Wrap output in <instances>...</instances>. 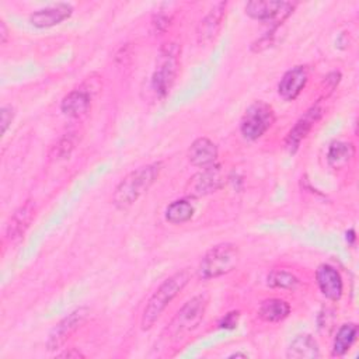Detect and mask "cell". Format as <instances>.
Wrapping results in <instances>:
<instances>
[{
	"mask_svg": "<svg viewBox=\"0 0 359 359\" xmlns=\"http://www.w3.org/2000/svg\"><path fill=\"white\" fill-rule=\"evenodd\" d=\"M160 161L142 165L121 180L112 194V203L119 210L129 209L156 182L161 172Z\"/></svg>",
	"mask_w": 359,
	"mask_h": 359,
	"instance_id": "obj_1",
	"label": "cell"
},
{
	"mask_svg": "<svg viewBox=\"0 0 359 359\" xmlns=\"http://www.w3.org/2000/svg\"><path fill=\"white\" fill-rule=\"evenodd\" d=\"M191 273L188 269H181L168 276L163 283L156 289V292L147 300L140 320V328L149 331L156 321L160 318L165 307L178 296V293L188 285Z\"/></svg>",
	"mask_w": 359,
	"mask_h": 359,
	"instance_id": "obj_2",
	"label": "cell"
},
{
	"mask_svg": "<svg viewBox=\"0 0 359 359\" xmlns=\"http://www.w3.org/2000/svg\"><path fill=\"white\" fill-rule=\"evenodd\" d=\"M181 48L175 42H167L160 48L150 86L158 98H165L172 88L180 70Z\"/></svg>",
	"mask_w": 359,
	"mask_h": 359,
	"instance_id": "obj_3",
	"label": "cell"
},
{
	"mask_svg": "<svg viewBox=\"0 0 359 359\" xmlns=\"http://www.w3.org/2000/svg\"><path fill=\"white\" fill-rule=\"evenodd\" d=\"M240 262V250L236 244L220 243L206 251L201 259L198 273L202 279H215L230 273Z\"/></svg>",
	"mask_w": 359,
	"mask_h": 359,
	"instance_id": "obj_4",
	"label": "cell"
},
{
	"mask_svg": "<svg viewBox=\"0 0 359 359\" xmlns=\"http://www.w3.org/2000/svg\"><path fill=\"white\" fill-rule=\"evenodd\" d=\"M208 303L209 296L206 293L196 294L185 302L165 328V337L171 341H177L182 335L194 331L202 321L208 309Z\"/></svg>",
	"mask_w": 359,
	"mask_h": 359,
	"instance_id": "obj_5",
	"label": "cell"
},
{
	"mask_svg": "<svg viewBox=\"0 0 359 359\" xmlns=\"http://www.w3.org/2000/svg\"><path fill=\"white\" fill-rule=\"evenodd\" d=\"M275 114L265 101H254L244 111L240 121V132L247 140H257L262 137L273 125Z\"/></svg>",
	"mask_w": 359,
	"mask_h": 359,
	"instance_id": "obj_6",
	"label": "cell"
},
{
	"mask_svg": "<svg viewBox=\"0 0 359 359\" xmlns=\"http://www.w3.org/2000/svg\"><path fill=\"white\" fill-rule=\"evenodd\" d=\"M294 7L296 3L292 1L254 0L245 4V13L254 20L271 24L272 31H276V28L293 13Z\"/></svg>",
	"mask_w": 359,
	"mask_h": 359,
	"instance_id": "obj_7",
	"label": "cell"
},
{
	"mask_svg": "<svg viewBox=\"0 0 359 359\" xmlns=\"http://www.w3.org/2000/svg\"><path fill=\"white\" fill-rule=\"evenodd\" d=\"M224 182H226V174L222 165L213 164L194 174L185 185V192L188 196L201 198L222 189L224 187Z\"/></svg>",
	"mask_w": 359,
	"mask_h": 359,
	"instance_id": "obj_8",
	"label": "cell"
},
{
	"mask_svg": "<svg viewBox=\"0 0 359 359\" xmlns=\"http://www.w3.org/2000/svg\"><path fill=\"white\" fill-rule=\"evenodd\" d=\"M88 314L90 310L87 307H79L73 310L70 314H67L65 318H62L49 332V337L46 339V349H60L65 345V342L84 324Z\"/></svg>",
	"mask_w": 359,
	"mask_h": 359,
	"instance_id": "obj_9",
	"label": "cell"
},
{
	"mask_svg": "<svg viewBox=\"0 0 359 359\" xmlns=\"http://www.w3.org/2000/svg\"><path fill=\"white\" fill-rule=\"evenodd\" d=\"M321 115H323V108L320 107V102H316L304 112V115H302L296 121V123L292 126V129L289 130L285 139V147L289 153H294L299 149L300 143L307 137V135L310 133L316 122H318Z\"/></svg>",
	"mask_w": 359,
	"mask_h": 359,
	"instance_id": "obj_10",
	"label": "cell"
},
{
	"mask_svg": "<svg viewBox=\"0 0 359 359\" xmlns=\"http://www.w3.org/2000/svg\"><path fill=\"white\" fill-rule=\"evenodd\" d=\"M226 7H227L226 1L216 3L209 10V13L199 21L198 28H196L198 43L209 45L210 42H213L216 39V36L222 28L223 18L226 15Z\"/></svg>",
	"mask_w": 359,
	"mask_h": 359,
	"instance_id": "obj_11",
	"label": "cell"
},
{
	"mask_svg": "<svg viewBox=\"0 0 359 359\" xmlns=\"http://www.w3.org/2000/svg\"><path fill=\"white\" fill-rule=\"evenodd\" d=\"M309 80V70L306 66L299 65L289 69L278 83V94L285 101H293L303 91Z\"/></svg>",
	"mask_w": 359,
	"mask_h": 359,
	"instance_id": "obj_12",
	"label": "cell"
},
{
	"mask_svg": "<svg viewBox=\"0 0 359 359\" xmlns=\"http://www.w3.org/2000/svg\"><path fill=\"white\" fill-rule=\"evenodd\" d=\"M73 14V7L69 3H57L45 8H39L29 15V22L35 28H50Z\"/></svg>",
	"mask_w": 359,
	"mask_h": 359,
	"instance_id": "obj_13",
	"label": "cell"
},
{
	"mask_svg": "<svg viewBox=\"0 0 359 359\" xmlns=\"http://www.w3.org/2000/svg\"><path fill=\"white\" fill-rule=\"evenodd\" d=\"M316 280H317V286H318L320 292L328 300L337 302L341 299L342 290H344V283H342V278H341L339 272L334 266H331L328 264L318 265V268L316 271Z\"/></svg>",
	"mask_w": 359,
	"mask_h": 359,
	"instance_id": "obj_14",
	"label": "cell"
},
{
	"mask_svg": "<svg viewBox=\"0 0 359 359\" xmlns=\"http://www.w3.org/2000/svg\"><path fill=\"white\" fill-rule=\"evenodd\" d=\"M217 146L208 137L195 139L188 149V160L192 165L199 168H206L216 164L217 160Z\"/></svg>",
	"mask_w": 359,
	"mask_h": 359,
	"instance_id": "obj_15",
	"label": "cell"
},
{
	"mask_svg": "<svg viewBox=\"0 0 359 359\" xmlns=\"http://www.w3.org/2000/svg\"><path fill=\"white\" fill-rule=\"evenodd\" d=\"M35 217V205L28 201L24 205H21L10 217V222L6 229V238L10 241L18 240L24 236L29 224L32 223Z\"/></svg>",
	"mask_w": 359,
	"mask_h": 359,
	"instance_id": "obj_16",
	"label": "cell"
},
{
	"mask_svg": "<svg viewBox=\"0 0 359 359\" xmlns=\"http://www.w3.org/2000/svg\"><path fill=\"white\" fill-rule=\"evenodd\" d=\"M91 107V93L88 88H76L63 97L60 102V109L65 115L70 118L84 116Z\"/></svg>",
	"mask_w": 359,
	"mask_h": 359,
	"instance_id": "obj_17",
	"label": "cell"
},
{
	"mask_svg": "<svg viewBox=\"0 0 359 359\" xmlns=\"http://www.w3.org/2000/svg\"><path fill=\"white\" fill-rule=\"evenodd\" d=\"M286 356L292 359H314L320 356V348L314 337L310 334H300L290 342Z\"/></svg>",
	"mask_w": 359,
	"mask_h": 359,
	"instance_id": "obj_18",
	"label": "cell"
},
{
	"mask_svg": "<svg viewBox=\"0 0 359 359\" xmlns=\"http://www.w3.org/2000/svg\"><path fill=\"white\" fill-rule=\"evenodd\" d=\"M289 314H290L289 303L278 297L266 299L258 307V317L266 323L283 321Z\"/></svg>",
	"mask_w": 359,
	"mask_h": 359,
	"instance_id": "obj_19",
	"label": "cell"
},
{
	"mask_svg": "<svg viewBox=\"0 0 359 359\" xmlns=\"http://www.w3.org/2000/svg\"><path fill=\"white\" fill-rule=\"evenodd\" d=\"M356 337H358V325L355 323L342 324L334 337L332 356H344L355 344Z\"/></svg>",
	"mask_w": 359,
	"mask_h": 359,
	"instance_id": "obj_20",
	"label": "cell"
},
{
	"mask_svg": "<svg viewBox=\"0 0 359 359\" xmlns=\"http://www.w3.org/2000/svg\"><path fill=\"white\" fill-rule=\"evenodd\" d=\"M355 156V146L351 142H334L328 147L327 161L334 168L345 167Z\"/></svg>",
	"mask_w": 359,
	"mask_h": 359,
	"instance_id": "obj_21",
	"label": "cell"
},
{
	"mask_svg": "<svg viewBox=\"0 0 359 359\" xmlns=\"http://www.w3.org/2000/svg\"><path fill=\"white\" fill-rule=\"evenodd\" d=\"M194 206L188 199H177L165 208V220L171 224H182L191 220Z\"/></svg>",
	"mask_w": 359,
	"mask_h": 359,
	"instance_id": "obj_22",
	"label": "cell"
},
{
	"mask_svg": "<svg viewBox=\"0 0 359 359\" xmlns=\"http://www.w3.org/2000/svg\"><path fill=\"white\" fill-rule=\"evenodd\" d=\"M299 278L283 269H273L266 276V283L275 289H294L299 285Z\"/></svg>",
	"mask_w": 359,
	"mask_h": 359,
	"instance_id": "obj_23",
	"label": "cell"
},
{
	"mask_svg": "<svg viewBox=\"0 0 359 359\" xmlns=\"http://www.w3.org/2000/svg\"><path fill=\"white\" fill-rule=\"evenodd\" d=\"M76 146V137L74 133H66L63 135L56 143L55 146H52L50 151H49V157L53 160H62L70 156V153L73 151Z\"/></svg>",
	"mask_w": 359,
	"mask_h": 359,
	"instance_id": "obj_24",
	"label": "cell"
},
{
	"mask_svg": "<svg viewBox=\"0 0 359 359\" xmlns=\"http://www.w3.org/2000/svg\"><path fill=\"white\" fill-rule=\"evenodd\" d=\"M14 107L11 105H3L0 109V123H1V133L4 135L7 132V129L10 128L13 119H14Z\"/></svg>",
	"mask_w": 359,
	"mask_h": 359,
	"instance_id": "obj_25",
	"label": "cell"
},
{
	"mask_svg": "<svg viewBox=\"0 0 359 359\" xmlns=\"http://www.w3.org/2000/svg\"><path fill=\"white\" fill-rule=\"evenodd\" d=\"M238 317H240L238 311H230V313L224 314V317L220 320L219 327L220 328H226V330H233V328L237 327Z\"/></svg>",
	"mask_w": 359,
	"mask_h": 359,
	"instance_id": "obj_26",
	"label": "cell"
},
{
	"mask_svg": "<svg viewBox=\"0 0 359 359\" xmlns=\"http://www.w3.org/2000/svg\"><path fill=\"white\" fill-rule=\"evenodd\" d=\"M339 79H341V73L339 72H331L330 74H327L324 77V84H325V88H327L328 93L334 91V88L339 83Z\"/></svg>",
	"mask_w": 359,
	"mask_h": 359,
	"instance_id": "obj_27",
	"label": "cell"
},
{
	"mask_svg": "<svg viewBox=\"0 0 359 359\" xmlns=\"http://www.w3.org/2000/svg\"><path fill=\"white\" fill-rule=\"evenodd\" d=\"M168 21H170V20H168V17H167V15L158 14V15H157V18L154 20L153 25L156 27V31L163 32V31H165V29H167V27H168V24H170Z\"/></svg>",
	"mask_w": 359,
	"mask_h": 359,
	"instance_id": "obj_28",
	"label": "cell"
},
{
	"mask_svg": "<svg viewBox=\"0 0 359 359\" xmlns=\"http://www.w3.org/2000/svg\"><path fill=\"white\" fill-rule=\"evenodd\" d=\"M59 358H72V359H79V358H84V353H81L77 348H70V349H67V351H65V352H62V353H59L57 355Z\"/></svg>",
	"mask_w": 359,
	"mask_h": 359,
	"instance_id": "obj_29",
	"label": "cell"
},
{
	"mask_svg": "<svg viewBox=\"0 0 359 359\" xmlns=\"http://www.w3.org/2000/svg\"><path fill=\"white\" fill-rule=\"evenodd\" d=\"M7 38H8V29H7L6 24H4V21H0V42L6 43Z\"/></svg>",
	"mask_w": 359,
	"mask_h": 359,
	"instance_id": "obj_30",
	"label": "cell"
},
{
	"mask_svg": "<svg viewBox=\"0 0 359 359\" xmlns=\"http://www.w3.org/2000/svg\"><path fill=\"white\" fill-rule=\"evenodd\" d=\"M247 358V353H241V352H234L230 355V358Z\"/></svg>",
	"mask_w": 359,
	"mask_h": 359,
	"instance_id": "obj_31",
	"label": "cell"
}]
</instances>
